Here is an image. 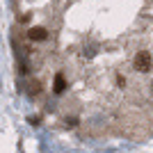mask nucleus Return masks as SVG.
I'll return each instance as SVG.
<instances>
[{"label":"nucleus","instance_id":"obj_3","mask_svg":"<svg viewBox=\"0 0 153 153\" xmlns=\"http://www.w3.org/2000/svg\"><path fill=\"white\" fill-rule=\"evenodd\" d=\"M53 91H55V94H64V91H66V78H64V73H55Z\"/></svg>","mask_w":153,"mask_h":153},{"label":"nucleus","instance_id":"obj_5","mask_svg":"<svg viewBox=\"0 0 153 153\" xmlns=\"http://www.w3.org/2000/svg\"><path fill=\"white\" fill-rule=\"evenodd\" d=\"M30 19H32L30 14H23V16H21V19H19V21H21V23H27V21H30Z\"/></svg>","mask_w":153,"mask_h":153},{"label":"nucleus","instance_id":"obj_6","mask_svg":"<svg viewBox=\"0 0 153 153\" xmlns=\"http://www.w3.org/2000/svg\"><path fill=\"white\" fill-rule=\"evenodd\" d=\"M151 87H153V85H151Z\"/></svg>","mask_w":153,"mask_h":153},{"label":"nucleus","instance_id":"obj_4","mask_svg":"<svg viewBox=\"0 0 153 153\" xmlns=\"http://www.w3.org/2000/svg\"><path fill=\"white\" fill-rule=\"evenodd\" d=\"M27 91H30V96H37L39 91H41V89H39V82H32V85H30V89H27Z\"/></svg>","mask_w":153,"mask_h":153},{"label":"nucleus","instance_id":"obj_2","mask_svg":"<svg viewBox=\"0 0 153 153\" xmlns=\"http://www.w3.org/2000/svg\"><path fill=\"white\" fill-rule=\"evenodd\" d=\"M46 37H48V30H46V27H30V30H27V39H30V41H44Z\"/></svg>","mask_w":153,"mask_h":153},{"label":"nucleus","instance_id":"obj_1","mask_svg":"<svg viewBox=\"0 0 153 153\" xmlns=\"http://www.w3.org/2000/svg\"><path fill=\"white\" fill-rule=\"evenodd\" d=\"M133 64H135V69L140 71V73H149V71H151V66H153L151 53H146V51H140L137 55H135Z\"/></svg>","mask_w":153,"mask_h":153}]
</instances>
